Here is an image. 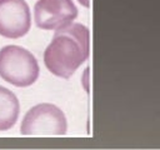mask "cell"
Returning a JSON list of instances; mask_svg holds the SVG:
<instances>
[{
  "mask_svg": "<svg viewBox=\"0 0 160 150\" xmlns=\"http://www.w3.org/2000/svg\"><path fill=\"white\" fill-rule=\"evenodd\" d=\"M89 56V30L70 22L54 34L44 52V62L50 72L59 78H70Z\"/></svg>",
  "mask_w": 160,
  "mask_h": 150,
  "instance_id": "obj_1",
  "label": "cell"
},
{
  "mask_svg": "<svg viewBox=\"0 0 160 150\" xmlns=\"http://www.w3.org/2000/svg\"><path fill=\"white\" fill-rule=\"evenodd\" d=\"M0 76L18 88L34 84L39 76L35 56L18 45H8L0 50Z\"/></svg>",
  "mask_w": 160,
  "mask_h": 150,
  "instance_id": "obj_2",
  "label": "cell"
},
{
  "mask_svg": "<svg viewBox=\"0 0 160 150\" xmlns=\"http://www.w3.org/2000/svg\"><path fill=\"white\" fill-rule=\"evenodd\" d=\"M68 129L64 112L55 105L42 102L32 106L24 116L20 132L25 136L65 135Z\"/></svg>",
  "mask_w": 160,
  "mask_h": 150,
  "instance_id": "obj_3",
  "label": "cell"
},
{
  "mask_svg": "<svg viewBox=\"0 0 160 150\" xmlns=\"http://www.w3.org/2000/svg\"><path fill=\"white\" fill-rule=\"evenodd\" d=\"M78 16V9L72 0H39L34 6V19L42 30H58Z\"/></svg>",
  "mask_w": 160,
  "mask_h": 150,
  "instance_id": "obj_4",
  "label": "cell"
},
{
  "mask_svg": "<svg viewBox=\"0 0 160 150\" xmlns=\"http://www.w3.org/2000/svg\"><path fill=\"white\" fill-rule=\"evenodd\" d=\"M31 15L24 0H0V35L18 39L28 34Z\"/></svg>",
  "mask_w": 160,
  "mask_h": 150,
  "instance_id": "obj_5",
  "label": "cell"
},
{
  "mask_svg": "<svg viewBox=\"0 0 160 150\" xmlns=\"http://www.w3.org/2000/svg\"><path fill=\"white\" fill-rule=\"evenodd\" d=\"M20 105L12 91L0 86V131L11 129L19 116Z\"/></svg>",
  "mask_w": 160,
  "mask_h": 150,
  "instance_id": "obj_6",
  "label": "cell"
},
{
  "mask_svg": "<svg viewBox=\"0 0 160 150\" xmlns=\"http://www.w3.org/2000/svg\"><path fill=\"white\" fill-rule=\"evenodd\" d=\"M82 6H85V8H89V5H90V0H78Z\"/></svg>",
  "mask_w": 160,
  "mask_h": 150,
  "instance_id": "obj_7",
  "label": "cell"
}]
</instances>
